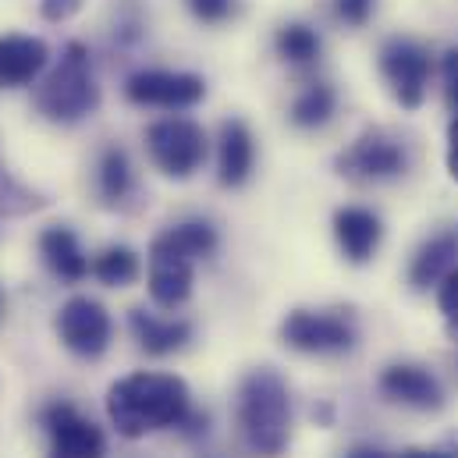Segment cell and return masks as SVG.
Returning a JSON list of instances; mask_svg holds the SVG:
<instances>
[{
    "mask_svg": "<svg viewBox=\"0 0 458 458\" xmlns=\"http://www.w3.org/2000/svg\"><path fill=\"white\" fill-rule=\"evenodd\" d=\"M107 416L114 430L128 441L146 434L182 427L189 420V387L174 373H131L111 384Z\"/></svg>",
    "mask_w": 458,
    "mask_h": 458,
    "instance_id": "1",
    "label": "cell"
},
{
    "mask_svg": "<svg viewBox=\"0 0 458 458\" xmlns=\"http://www.w3.org/2000/svg\"><path fill=\"white\" fill-rule=\"evenodd\" d=\"M238 434L242 445L256 458H277L284 455L292 441V394L288 384L277 369L259 366L249 369L242 387H238Z\"/></svg>",
    "mask_w": 458,
    "mask_h": 458,
    "instance_id": "2",
    "label": "cell"
},
{
    "mask_svg": "<svg viewBox=\"0 0 458 458\" xmlns=\"http://www.w3.org/2000/svg\"><path fill=\"white\" fill-rule=\"evenodd\" d=\"M217 252V231L207 221H182L149 245V299L160 310H178L192 295L196 263Z\"/></svg>",
    "mask_w": 458,
    "mask_h": 458,
    "instance_id": "3",
    "label": "cell"
},
{
    "mask_svg": "<svg viewBox=\"0 0 458 458\" xmlns=\"http://www.w3.org/2000/svg\"><path fill=\"white\" fill-rule=\"evenodd\" d=\"M97 107H100V86H97V72H93L89 50L79 39H72L61 50V61L54 64V72L39 82L36 111L47 121L75 124V121L93 114Z\"/></svg>",
    "mask_w": 458,
    "mask_h": 458,
    "instance_id": "4",
    "label": "cell"
},
{
    "mask_svg": "<svg viewBox=\"0 0 458 458\" xmlns=\"http://www.w3.org/2000/svg\"><path fill=\"white\" fill-rule=\"evenodd\" d=\"M146 153L167 178H192L207 164V131L189 117H164L146 128Z\"/></svg>",
    "mask_w": 458,
    "mask_h": 458,
    "instance_id": "5",
    "label": "cell"
},
{
    "mask_svg": "<svg viewBox=\"0 0 458 458\" xmlns=\"http://www.w3.org/2000/svg\"><path fill=\"white\" fill-rule=\"evenodd\" d=\"M355 320L344 310L317 313V310H292L281 324V342L306 355H342L355 348Z\"/></svg>",
    "mask_w": 458,
    "mask_h": 458,
    "instance_id": "6",
    "label": "cell"
},
{
    "mask_svg": "<svg viewBox=\"0 0 458 458\" xmlns=\"http://www.w3.org/2000/svg\"><path fill=\"white\" fill-rule=\"evenodd\" d=\"M39 427L47 434V458H104L107 437L86 420L72 402H50L39 409Z\"/></svg>",
    "mask_w": 458,
    "mask_h": 458,
    "instance_id": "7",
    "label": "cell"
},
{
    "mask_svg": "<svg viewBox=\"0 0 458 458\" xmlns=\"http://www.w3.org/2000/svg\"><path fill=\"white\" fill-rule=\"evenodd\" d=\"M338 171L352 182H391L409 171V149L398 135L373 128L362 131L338 157Z\"/></svg>",
    "mask_w": 458,
    "mask_h": 458,
    "instance_id": "8",
    "label": "cell"
},
{
    "mask_svg": "<svg viewBox=\"0 0 458 458\" xmlns=\"http://www.w3.org/2000/svg\"><path fill=\"white\" fill-rule=\"evenodd\" d=\"M380 75H384L391 97L405 111H416L427 100V82H430V54H427V47L409 39V36H391L380 47Z\"/></svg>",
    "mask_w": 458,
    "mask_h": 458,
    "instance_id": "9",
    "label": "cell"
},
{
    "mask_svg": "<svg viewBox=\"0 0 458 458\" xmlns=\"http://www.w3.org/2000/svg\"><path fill=\"white\" fill-rule=\"evenodd\" d=\"M124 97L135 107H160V111H185L196 107L207 97V82L192 72H164V68H142L128 75Z\"/></svg>",
    "mask_w": 458,
    "mask_h": 458,
    "instance_id": "10",
    "label": "cell"
},
{
    "mask_svg": "<svg viewBox=\"0 0 458 458\" xmlns=\"http://www.w3.org/2000/svg\"><path fill=\"white\" fill-rule=\"evenodd\" d=\"M111 335H114L111 313L89 295L68 299L57 313V338L79 359H100L111 348Z\"/></svg>",
    "mask_w": 458,
    "mask_h": 458,
    "instance_id": "11",
    "label": "cell"
},
{
    "mask_svg": "<svg viewBox=\"0 0 458 458\" xmlns=\"http://www.w3.org/2000/svg\"><path fill=\"white\" fill-rule=\"evenodd\" d=\"M380 391H384V398L409 405V409H423V412H437L445 405L441 380L434 373H427L423 366H409V362L387 366L380 373Z\"/></svg>",
    "mask_w": 458,
    "mask_h": 458,
    "instance_id": "12",
    "label": "cell"
},
{
    "mask_svg": "<svg viewBox=\"0 0 458 458\" xmlns=\"http://www.w3.org/2000/svg\"><path fill=\"white\" fill-rule=\"evenodd\" d=\"M50 47L39 36H0V89H21L43 75Z\"/></svg>",
    "mask_w": 458,
    "mask_h": 458,
    "instance_id": "13",
    "label": "cell"
},
{
    "mask_svg": "<svg viewBox=\"0 0 458 458\" xmlns=\"http://www.w3.org/2000/svg\"><path fill=\"white\" fill-rule=\"evenodd\" d=\"M256 167V142L245 121L228 117L217 135V182L225 189H242Z\"/></svg>",
    "mask_w": 458,
    "mask_h": 458,
    "instance_id": "14",
    "label": "cell"
},
{
    "mask_svg": "<svg viewBox=\"0 0 458 458\" xmlns=\"http://www.w3.org/2000/svg\"><path fill=\"white\" fill-rule=\"evenodd\" d=\"M335 238H338V249L348 263H369L373 252L380 249L384 225L366 207H342L335 214Z\"/></svg>",
    "mask_w": 458,
    "mask_h": 458,
    "instance_id": "15",
    "label": "cell"
},
{
    "mask_svg": "<svg viewBox=\"0 0 458 458\" xmlns=\"http://www.w3.org/2000/svg\"><path fill=\"white\" fill-rule=\"evenodd\" d=\"M455 263H458V228H445L416 249L412 267H409V281H412L416 292H423L430 284H441L455 270Z\"/></svg>",
    "mask_w": 458,
    "mask_h": 458,
    "instance_id": "16",
    "label": "cell"
},
{
    "mask_svg": "<svg viewBox=\"0 0 458 458\" xmlns=\"http://www.w3.org/2000/svg\"><path fill=\"white\" fill-rule=\"evenodd\" d=\"M39 256L50 267V274L68 281V284H79L93 270L86 252H82V245H79V238H75V231L64 228V225H54V228H47L39 234Z\"/></svg>",
    "mask_w": 458,
    "mask_h": 458,
    "instance_id": "17",
    "label": "cell"
},
{
    "mask_svg": "<svg viewBox=\"0 0 458 458\" xmlns=\"http://www.w3.org/2000/svg\"><path fill=\"white\" fill-rule=\"evenodd\" d=\"M128 327H131L139 348L149 352V355H171V352L185 348V342L192 338V324L189 320H164V317H153L146 310H131L128 313Z\"/></svg>",
    "mask_w": 458,
    "mask_h": 458,
    "instance_id": "18",
    "label": "cell"
},
{
    "mask_svg": "<svg viewBox=\"0 0 458 458\" xmlns=\"http://www.w3.org/2000/svg\"><path fill=\"white\" fill-rule=\"evenodd\" d=\"M135 189V174H131V160L121 146H107L100 153L97 164V192L107 207H121Z\"/></svg>",
    "mask_w": 458,
    "mask_h": 458,
    "instance_id": "19",
    "label": "cell"
},
{
    "mask_svg": "<svg viewBox=\"0 0 458 458\" xmlns=\"http://www.w3.org/2000/svg\"><path fill=\"white\" fill-rule=\"evenodd\" d=\"M335 107H338V93H335L327 82H310V86L295 97V104H292V111H288V121H292L295 128L313 131V128H324V124L335 117Z\"/></svg>",
    "mask_w": 458,
    "mask_h": 458,
    "instance_id": "20",
    "label": "cell"
},
{
    "mask_svg": "<svg viewBox=\"0 0 458 458\" xmlns=\"http://www.w3.org/2000/svg\"><path fill=\"white\" fill-rule=\"evenodd\" d=\"M93 277L107 288H124L139 277V256L128 245H107L97 259H93Z\"/></svg>",
    "mask_w": 458,
    "mask_h": 458,
    "instance_id": "21",
    "label": "cell"
},
{
    "mask_svg": "<svg viewBox=\"0 0 458 458\" xmlns=\"http://www.w3.org/2000/svg\"><path fill=\"white\" fill-rule=\"evenodd\" d=\"M274 47H277L281 61H288V64H313L320 57V36L310 25H302V21L281 25Z\"/></svg>",
    "mask_w": 458,
    "mask_h": 458,
    "instance_id": "22",
    "label": "cell"
},
{
    "mask_svg": "<svg viewBox=\"0 0 458 458\" xmlns=\"http://www.w3.org/2000/svg\"><path fill=\"white\" fill-rule=\"evenodd\" d=\"M437 306L445 313V324H448V335L458 342V267L441 281V292H437Z\"/></svg>",
    "mask_w": 458,
    "mask_h": 458,
    "instance_id": "23",
    "label": "cell"
},
{
    "mask_svg": "<svg viewBox=\"0 0 458 458\" xmlns=\"http://www.w3.org/2000/svg\"><path fill=\"white\" fill-rule=\"evenodd\" d=\"M21 203H29V207H39V199H36V196H29L25 189H18V185L7 178L4 164H0V210H7V214H21V210H25Z\"/></svg>",
    "mask_w": 458,
    "mask_h": 458,
    "instance_id": "24",
    "label": "cell"
},
{
    "mask_svg": "<svg viewBox=\"0 0 458 458\" xmlns=\"http://www.w3.org/2000/svg\"><path fill=\"white\" fill-rule=\"evenodd\" d=\"M189 11L207 25H221L234 14V0H189Z\"/></svg>",
    "mask_w": 458,
    "mask_h": 458,
    "instance_id": "25",
    "label": "cell"
},
{
    "mask_svg": "<svg viewBox=\"0 0 458 458\" xmlns=\"http://www.w3.org/2000/svg\"><path fill=\"white\" fill-rule=\"evenodd\" d=\"M373 7H377V0H335V14H338V21L352 25V29L366 25L369 14H373Z\"/></svg>",
    "mask_w": 458,
    "mask_h": 458,
    "instance_id": "26",
    "label": "cell"
},
{
    "mask_svg": "<svg viewBox=\"0 0 458 458\" xmlns=\"http://www.w3.org/2000/svg\"><path fill=\"white\" fill-rule=\"evenodd\" d=\"M82 4H86V0H39V14H43L47 21H68L72 14L82 11Z\"/></svg>",
    "mask_w": 458,
    "mask_h": 458,
    "instance_id": "27",
    "label": "cell"
},
{
    "mask_svg": "<svg viewBox=\"0 0 458 458\" xmlns=\"http://www.w3.org/2000/svg\"><path fill=\"white\" fill-rule=\"evenodd\" d=\"M441 72H445V97H448V107L458 114V50H448V54H445Z\"/></svg>",
    "mask_w": 458,
    "mask_h": 458,
    "instance_id": "28",
    "label": "cell"
},
{
    "mask_svg": "<svg viewBox=\"0 0 458 458\" xmlns=\"http://www.w3.org/2000/svg\"><path fill=\"white\" fill-rule=\"evenodd\" d=\"M448 171H452V178L458 182V114L452 121V128H448Z\"/></svg>",
    "mask_w": 458,
    "mask_h": 458,
    "instance_id": "29",
    "label": "cell"
},
{
    "mask_svg": "<svg viewBox=\"0 0 458 458\" xmlns=\"http://www.w3.org/2000/svg\"><path fill=\"white\" fill-rule=\"evenodd\" d=\"M344 458H391V455H387V452H380V448H369V445H355Z\"/></svg>",
    "mask_w": 458,
    "mask_h": 458,
    "instance_id": "30",
    "label": "cell"
},
{
    "mask_svg": "<svg viewBox=\"0 0 458 458\" xmlns=\"http://www.w3.org/2000/svg\"><path fill=\"white\" fill-rule=\"evenodd\" d=\"M398 458H458L452 452H427V448H409V452H402Z\"/></svg>",
    "mask_w": 458,
    "mask_h": 458,
    "instance_id": "31",
    "label": "cell"
}]
</instances>
